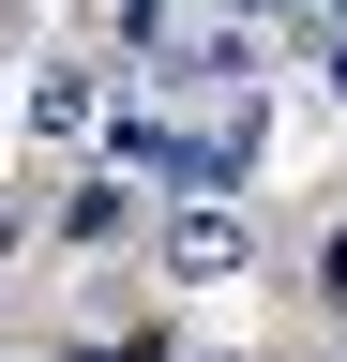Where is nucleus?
<instances>
[{"label": "nucleus", "instance_id": "obj_2", "mask_svg": "<svg viewBox=\"0 0 347 362\" xmlns=\"http://www.w3.org/2000/svg\"><path fill=\"white\" fill-rule=\"evenodd\" d=\"M151 257L182 272V287H227V272H257V211L242 197H182V211L151 226Z\"/></svg>", "mask_w": 347, "mask_h": 362}, {"label": "nucleus", "instance_id": "obj_6", "mask_svg": "<svg viewBox=\"0 0 347 362\" xmlns=\"http://www.w3.org/2000/svg\"><path fill=\"white\" fill-rule=\"evenodd\" d=\"M211 16H272V0H211Z\"/></svg>", "mask_w": 347, "mask_h": 362}, {"label": "nucleus", "instance_id": "obj_1", "mask_svg": "<svg viewBox=\"0 0 347 362\" xmlns=\"http://www.w3.org/2000/svg\"><path fill=\"white\" fill-rule=\"evenodd\" d=\"M30 136H46V151H91V136H121V61H91V45L30 61Z\"/></svg>", "mask_w": 347, "mask_h": 362}, {"label": "nucleus", "instance_id": "obj_4", "mask_svg": "<svg viewBox=\"0 0 347 362\" xmlns=\"http://www.w3.org/2000/svg\"><path fill=\"white\" fill-rule=\"evenodd\" d=\"M317 76H332V90H347V16H332V30H317Z\"/></svg>", "mask_w": 347, "mask_h": 362}, {"label": "nucleus", "instance_id": "obj_5", "mask_svg": "<svg viewBox=\"0 0 347 362\" xmlns=\"http://www.w3.org/2000/svg\"><path fill=\"white\" fill-rule=\"evenodd\" d=\"M16 242H30V211H16V197H0V257H16Z\"/></svg>", "mask_w": 347, "mask_h": 362}, {"label": "nucleus", "instance_id": "obj_3", "mask_svg": "<svg viewBox=\"0 0 347 362\" xmlns=\"http://www.w3.org/2000/svg\"><path fill=\"white\" fill-rule=\"evenodd\" d=\"M61 226H76V242H121V226H136V181H121V166H106V181H76Z\"/></svg>", "mask_w": 347, "mask_h": 362}]
</instances>
